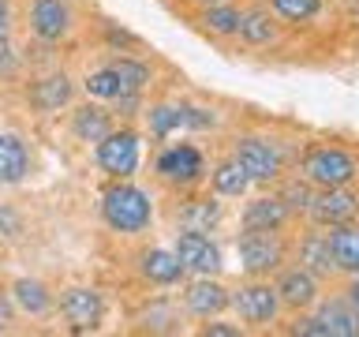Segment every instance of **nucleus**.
<instances>
[{"label": "nucleus", "instance_id": "obj_37", "mask_svg": "<svg viewBox=\"0 0 359 337\" xmlns=\"http://www.w3.org/2000/svg\"><path fill=\"white\" fill-rule=\"evenodd\" d=\"M348 300H352L355 308H359V274H355V281H352V285H348Z\"/></svg>", "mask_w": 359, "mask_h": 337}, {"label": "nucleus", "instance_id": "obj_20", "mask_svg": "<svg viewBox=\"0 0 359 337\" xmlns=\"http://www.w3.org/2000/svg\"><path fill=\"white\" fill-rule=\"evenodd\" d=\"M299 255H303V266H307L314 277H330L333 270H337V263H333V247H330V236H311V240H303Z\"/></svg>", "mask_w": 359, "mask_h": 337}, {"label": "nucleus", "instance_id": "obj_12", "mask_svg": "<svg viewBox=\"0 0 359 337\" xmlns=\"http://www.w3.org/2000/svg\"><path fill=\"white\" fill-rule=\"evenodd\" d=\"M157 173L165 180H172V184H191V180H198V173H202V154L187 143L168 146V150L157 157Z\"/></svg>", "mask_w": 359, "mask_h": 337}, {"label": "nucleus", "instance_id": "obj_23", "mask_svg": "<svg viewBox=\"0 0 359 337\" xmlns=\"http://www.w3.org/2000/svg\"><path fill=\"white\" fill-rule=\"evenodd\" d=\"M72 128H75V135H79L83 143H101V139L112 131V128H109V112H101L97 105H83V109H79Z\"/></svg>", "mask_w": 359, "mask_h": 337}, {"label": "nucleus", "instance_id": "obj_26", "mask_svg": "<svg viewBox=\"0 0 359 337\" xmlns=\"http://www.w3.org/2000/svg\"><path fill=\"white\" fill-rule=\"evenodd\" d=\"M202 22H206V30H213V34H236L240 30V11L229 8V4H210Z\"/></svg>", "mask_w": 359, "mask_h": 337}, {"label": "nucleus", "instance_id": "obj_19", "mask_svg": "<svg viewBox=\"0 0 359 337\" xmlns=\"http://www.w3.org/2000/svg\"><path fill=\"white\" fill-rule=\"evenodd\" d=\"M30 98H34V105L45 109V112L60 109V105H67V101H72V79H67V75H49V79H41V83L30 90Z\"/></svg>", "mask_w": 359, "mask_h": 337}, {"label": "nucleus", "instance_id": "obj_17", "mask_svg": "<svg viewBox=\"0 0 359 337\" xmlns=\"http://www.w3.org/2000/svg\"><path fill=\"white\" fill-rule=\"evenodd\" d=\"M30 168L27 143L19 135H0V184H19Z\"/></svg>", "mask_w": 359, "mask_h": 337}, {"label": "nucleus", "instance_id": "obj_18", "mask_svg": "<svg viewBox=\"0 0 359 337\" xmlns=\"http://www.w3.org/2000/svg\"><path fill=\"white\" fill-rule=\"evenodd\" d=\"M142 274L157 281V285H172V281L184 277V263H180V255L176 251H146L142 255Z\"/></svg>", "mask_w": 359, "mask_h": 337}, {"label": "nucleus", "instance_id": "obj_21", "mask_svg": "<svg viewBox=\"0 0 359 337\" xmlns=\"http://www.w3.org/2000/svg\"><path fill=\"white\" fill-rule=\"evenodd\" d=\"M236 34H240L247 45H269L277 38V22L269 19V11L255 8V11H247V15H240V30Z\"/></svg>", "mask_w": 359, "mask_h": 337}, {"label": "nucleus", "instance_id": "obj_4", "mask_svg": "<svg viewBox=\"0 0 359 337\" xmlns=\"http://www.w3.org/2000/svg\"><path fill=\"white\" fill-rule=\"evenodd\" d=\"M280 258H285V244H280L273 232L247 229V232L240 236V266H243L251 277L277 270V266H280Z\"/></svg>", "mask_w": 359, "mask_h": 337}, {"label": "nucleus", "instance_id": "obj_39", "mask_svg": "<svg viewBox=\"0 0 359 337\" xmlns=\"http://www.w3.org/2000/svg\"><path fill=\"white\" fill-rule=\"evenodd\" d=\"M195 4H206L210 8V4H224V0H195Z\"/></svg>", "mask_w": 359, "mask_h": 337}, {"label": "nucleus", "instance_id": "obj_33", "mask_svg": "<svg viewBox=\"0 0 359 337\" xmlns=\"http://www.w3.org/2000/svg\"><path fill=\"white\" fill-rule=\"evenodd\" d=\"M11 64V45H8V27H0V72Z\"/></svg>", "mask_w": 359, "mask_h": 337}, {"label": "nucleus", "instance_id": "obj_35", "mask_svg": "<svg viewBox=\"0 0 359 337\" xmlns=\"http://www.w3.org/2000/svg\"><path fill=\"white\" fill-rule=\"evenodd\" d=\"M0 225H8V232H11V236L19 232V218H15V213H8V210H0Z\"/></svg>", "mask_w": 359, "mask_h": 337}, {"label": "nucleus", "instance_id": "obj_11", "mask_svg": "<svg viewBox=\"0 0 359 337\" xmlns=\"http://www.w3.org/2000/svg\"><path fill=\"white\" fill-rule=\"evenodd\" d=\"M30 27L38 38L45 41H56L64 38L67 30H72V8H67V0H34L30 8Z\"/></svg>", "mask_w": 359, "mask_h": 337}, {"label": "nucleus", "instance_id": "obj_5", "mask_svg": "<svg viewBox=\"0 0 359 337\" xmlns=\"http://www.w3.org/2000/svg\"><path fill=\"white\" fill-rule=\"evenodd\" d=\"M232 157L247 168V176L258 180V184H269V180L280 176V150L266 139H240Z\"/></svg>", "mask_w": 359, "mask_h": 337}, {"label": "nucleus", "instance_id": "obj_38", "mask_svg": "<svg viewBox=\"0 0 359 337\" xmlns=\"http://www.w3.org/2000/svg\"><path fill=\"white\" fill-rule=\"evenodd\" d=\"M0 27H8V0H0Z\"/></svg>", "mask_w": 359, "mask_h": 337}, {"label": "nucleus", "instance_id": "obj_29", "mask_svg": "<svg viewBox=\"0 0 359 337\" xmlns=\"http://www.w3.org/2000/svg\"><path fill=\"white\" fill-rule=\"evenodd\" d=\"M273 8H277V15H285L292 22H307L318 15L322 0H273Z\"/></svg>", "mask_w": 359, "mask_h": 337}, {"label": "nucleus", "instance_id": "obj_22", "mask_svg": "<svg viewBox=\"0 0 359 337\" xmlns=\"http://www.w3.org/2000/svg\"><path fill=\"white\" fill-rule=\"evenodd\" d=\"M213 187H217V195L240 199L243 191L251 187V176H247V168L236 161V157H229V161H221L217 168H213Z\"/></svg>", "mask_w": 359, "mask_h": 337}, {"label": "nucleus", "instance_id": "obj_3", "mask_svg": "<svg viewBox=\"0 0 359 337\" xmlns=\"http://www.w3.org/2000/svg\"><path fill=\"white\" fill-rule=\"evenodd\" d=\"M296 333L307 337H359V308L352 300H330L314 319H303Z\"/></svg>", "mask_w": 359, "mask_h": 337}, {"label": "nucleus", "instance_id": "obj_1", "mask_svg": "<svg viewBox=\"0 0 359 337\" xmlns=\"http://www.w3.org/2000/svg\"><path fill=\"white\" fill-rule=\"evenodd\" d=\"M101 213H105L109 229H116V232H139V229L150 225L154 206H150V199H146V191L131 187V184H116V187L105 191Z\"/></svg>", "mask_w": 359, "mask_h": 337}, {"label": "nucleus", "instance_id": "obj_13", "mask_svg": "<svg viewBox=\"0 0 359 337\" xmlns=\"http://www.w3.org/2000/svg\"><path fill=\"white\" fill-rule=\"evenodd\" d=\"M277 296L285 308H311L314 300H318V281H314V274L307 266H299V270H288L285 277L277 281Z\"/></svg>", "mask_w": 359, "mask_h": 337}, {"label": "nucleus", "instance_id": "obj_24", "mask_svg": "<svg viewBox=\"0 0 359 337\" xmlns=\"http://www.w3.org/2000/svg\"><path fill=\"white\" fill-rule=\"evenodd\" d=\"M15 300H19V308L30 311V315H45V311H49V303H53L49 289H45L41 281H34V277L15 281Z\"/></svg>", "mask_w": 359, "mask_h": 337}, {"label": "nucleus", "instance_id": "obj_2", "mask_svg": "<svg viewBox=\"0 0 359 337\" xmlns=\"http://www.w3.org/2000/svg\"><path fill=\"white\" fill-rule=\"evenodd\" d=\"M303 173H307V180L318 184V187H348L359 168H355V161L344 150H337V146H318V150L307 154Z\"/></svg>", "mask_w": 359, "mask_h": 337}, {"label": "nucleus", "instance_id": "obj_9", "mask_svg": "<svg viewBox=\"0 0 359 337\" xmlns=\"http://www.w3.org/2000/svg\"><path fill=\"white\" fill-rule=\"evenodd\" d=\"M176 255H180V263H184V270H195V274H217V270H221L217 244H210V236H202L195 229L180 232Z\"/></svg>", "mask_w": 359, "mask_h": 337}, {"label": "nucleus", "instance_id": "obj_10", "mask_svg": "<svg viewBox=\"0 0 359 337\" xmlns=\"http://www.w3.org/2000/svg\"><path fill=\"white\" fill-rule=\"evenodd\" d=\"M60 311L75 330H94L101 322V315H105V303H101L94 289H67L60 300Z\"/></svg>", "mask_w": 359, "mask_h": 337}, {"label": "nucleus", "instance_id": "obj_32", "mask_svg": "<svg viewBox=\"0 0 359 337\" xmlns=\"http://www.w3.org/2000/svg\"><path fill=\"white\" fill-rule=\"evenodd\" d=\"M213 117L206 109H187V128H210Z\"/></svg>", "mask_w": 359, "mask_h": 337}, {"label": "nucleus", "instance_id": "obj_27", "mask_svg": "<svg viewBox=\"0 0 359 337\" xmlns=\"http://www.w3.org/2000/svg\"><path fill=\"white\" fill-rule=\"evenodd\" d=\"M86 94L90 98H109V101H120V79H116V72L112 67H101V72H94L86 79Z\"/></svg>", "mask_w": 359, "mask_h": 337}, {"label": "nucleus", "instance_id": "obj_14", "mask_svg": "<svg viewBox=\"0 0 359 337\" xmlns=\"http://www.w3.org/2000/svg\"><path fill=\"white\" fill-rule=\"evenodd\" d=\"M232 303L229 289L217 285V281H210V274H202V281H195V285L187 289V308L202 315V319H210V315H221L224 308Z\"/></svg>", "mask_w": 359, "mask_h": 337}, {"label": "nucleus", "instance_id": "obj_36", "mask_svg": "<svg viewBox=\"0 0 359 337\" xmlns=\"http://www.w3.org/2000/svg\"><path fill=\"white\" fill-rule=\"evenodd\" d=\"M8 322H11V303L0 296V330H8Z\"/></svg>", "mask_w": 359, "mask_h": 337}, {"label": "nucleus", "instance_id": "obj_30", "mask_svg": "<svg viewBox=\"0 0 359 337\" xmlns=\"http://www.w3.org/2000/svg\"><path fill=\"white\" fill-rule=\"evenodd\" d=\"M217 218H221L217 202H195V206L184 210V225H187V229H195V232H206Z\"/></svg>", "mask_w": 359, "mask_h": 337}, {"label": "nucleus", "instance_id": "obj_16", "mask_svg": "<svg viewBox=\"0 0 359 337\" xmlns=\"http://www.w3.org/2000/svg\"><path fill=\"white\" fill-rule=\"evenodd\" d=\"M330 247H333V263H337V270L359 274V225H352V221L333 225Z\"/></svg>", "mask_w": 359, "mask_h": 337}, {"label": "nucleus", "instance_id": "obj_28", "mask_svg": "<svg viewBox=\"0 0 359 337\" xmlns=\"http://www.w3.org/2000/svg\"><path fill=\"white\" fill-rule=\"evenodd\" d=\"M150 124L157 135H168L176 128H187V109H176V105H157L150 109Z\"/></svg>", "mask_w": 359, "mask_h": 337}, {"label": "nucleus", "instance_id": "obj_6", "mask_svg": "<svg viewBox=\"0 0 359 337\" xmlns=\"http://www.w3.org/2000/svg\"><path fill=\"white\" fill-rule=\"evenodd\" d=\"M97 165L112 176H131L139 165V139L131 131H109L97 143Z\"/></svg>", "mask_w": 359, "mask_h": 337}, {"label": "nucleus", "instance_id": "obj_8", "mask_svg": "<svg viewBox=\"0 0 359 337\" xmlns=\"http://www.w3.org/2000/svg\"><path fill=\"white\" fill-rule=\"evenodd\" d=\"M232 308H236V315H240L243 322L262 326V322H273L277 319L280 296H277L273 285H247V289H240L232 296Z\"/></svg>", "mask_w": 359, "mask_h": 337}, {"label": "nucleus", "instance_id": "obj_31", "mask_svg": "<svg viewBox=\"0 0 359 337\" xmlns=\"http://www.w3.org/2000/svg\"><path fill=\"white\" fill-rule=\"evenodd\" d=\"M280 199H285V206H288V210H311V199H314V195H311V187H307V184H288Z\"/></svg>", "mask_w": 359, "mask_h": 337}, {"label": "nucleus", "instance_id": "obj_25", "mask_svg": "<svg viewBox=\"0 0 359 337\" xmlns=\"http://www.w3.org/2000/svg\"><path fill=\"white\" fill-rule=\"evenodd\" d=\"M109 67H112V72H116V79H120V90H123L120 98H135V94L146 86V79H150L146 64H139V60H116V64H109Z\"/></svg>", "mask_w": 359, "mask_h": 337}, {"label": "nucleus", "instance_id": "obj_7", "mask_svg": "<svg viewBox=\"0 0 359 337\" xmlns=\"http://www.w3.org/2000/svg\"><path fill=\"white\" fill-rule=\"evenodd\" d=\"M359 213V195L348 187H322V195L311 199V218L318 225H344Z\"/></svg>", "mask_w": 359, "mask_h": 337}, {"label": "nucleus", "instance_id": "obj_34", "mask_svg": "<svg viewBox=\"0 0 359 337\" xmlns=\"http://www.w3.org/2000/svg\"><path fill=\"white\" fill-rule=\"evenodd\" d=\"M206 333H213V337H236L240 330H236V326H221V322H210V326H206Z\"/></svg>", "mask_w": 359, "mask_h": 337}, {"label": "nucleus", "instance_id": "obj_15", "mask_svg": "<svg viewBox=\"0 0 359 337\" xmlns=\"http://www.w3.org/2000/svg\"><path fill=\"white\" fill-rule=\"evenodd\" d=\"M288 206H285V199H255L251 206L243 210V229H262V232H277L280 225L288 221Z\"/></svg>", "mask_w": 359, "mask_h": 337}]
</instances>
